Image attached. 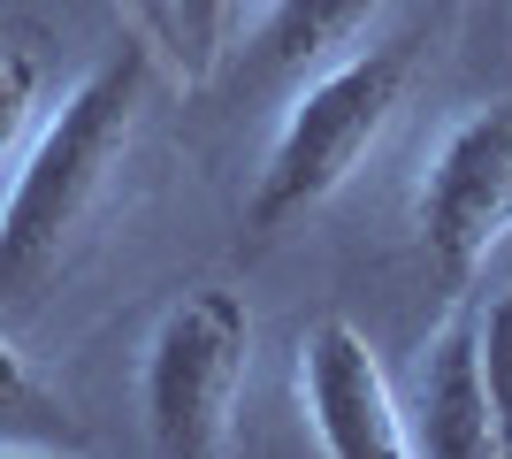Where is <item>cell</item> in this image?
<instances>
[{
  "instance_id": "cell-1",
  "label": "cell",
  "mask_w": 512,
  "mask_h": 459,
  "mask_svg": "<svg viewBox=\"0 0 512 459\" xmlns=\"http://www.w3.org/2000/svg\"><path fill=\"white\" fill-rule=\"evenodd\" d=\"M153 62L146 46H115L100 69H85L69 100L31 138L16 184L0 199V306H31L92 238L107 199L123 184L138 108H146Z\"/></svg>"
},
{
  "instance_id": "cell-2",
  "label": "cell",
  "mask_w": 512,
  "mask_h": 459,
  "mask_svg": "<svg viewBox=\"0 0 512 459\" xmlns=\"http://www.w3.org/2000/svg\"><path fill=\"white\" fill-rule=\"evenodd\" d=\"M421 46H428V23H413L398 39L360 46V54L329 62L321 77H306V92L283 108V131L253 176V199H245V230L253 238H276V230L306 222L367 169V153L383 146L390 115L406 108Z\"/></svg>"
},
{
  "instance_id": "cell-3",
  "label": "cell",
  "mask_w": 512,
  "mask_h": 459,
  "mask_svg": "<svg viewBox=\"0 0 512 459\" xmlns=\"http://www.w3.org/2000/svg\"><path fill=\"white\" fill-rule=\"evenodd\" d=\"M253 368V314L222 284L184 291L161 314L138 368V414H146L153 452L169 459H214L230 452V414Z\"/></svg>"
},
{
  "instance_id": "cell-4",
  "label": "cell",
  "mask_w": 512,
  "mask_h": 459,
  "mask_svg": "<svg viewBox=\"0 0 512 459\" xmlns=\"http://www.w3.org/2000/svg\"><path fill=\"white\" fill-rule=\"evenodd\" d=\"M512 238V100L459 115L421 176V253L444 291H467Z\"/></svg>"
},
{
  "instance_id": "cell-5",
  "label": "cell",
  "mask_w": 512,
  "mask_h": 459,
  "mask_svg": "<svg viewBox=\"0 0 512 459\" xmlns=\"http://www.w3.org/2000/svg\"><path fill=\"white\" fill-rule=\"evenodd\" d=\"M299 398L329 459H406L413 421L390 398V375L352 322H314L299 345Z\"/></svg>"
},
{
  "instance_id": "cell-6",
  "label": "cell",
  "mask_w": 512,
  "mask_h": 459,
  "mask_svg": "<svg viewBox=\"0 0 512 459\" xmlns=\"http://www.w3.org/2000/svg\"><path fill=\"white\" fill-rule=\"evenodd\" d=\"M413 452L436 459H490L497 421H490V383H482V337L474 322H451L421 368V421H413Z\"/></svg>"
},
{
  "instance_id": "cell-7",
  "label": "cell",
  "mask_w": 512,
  "mask_h": 459,
  "mask_svg": "<svg viewBox=\"0 0 512 459\" xmlns=\"http://www.w3.org/2000/svg\"><path fill=\"white\" fill-rule=\"evenodd\" d=\"M375 8L383 0H268L253 39H245V54H237V85L260 92V85H283V77L321 69L337 46L360 39Z\"/></svg>"
},
{
  "instance_id": "cell-8",
  "label": "cell",
  "mask_w": 512,
  "mask_h": 459,
  "mask_svg": "<svg viewBox=\"0 0 512 459\" xmlns=\"http://www.w3.org/2000/svg\"><path fill=\"white\" fill-rule=\"evenodd\" d=\"M0 444H77V429L39 391V375L23 368V352L8 337H0Z\"/></svg>"
},
{
  "instance_id": "cell-9",
  "label": "cell",
  "mask_w": 512,
  "mask_h": 459,
  "mask_svg": "<svg viewBox=\"0 0 512 459\" xmlns=\"http://www.w3.org/2000/svg\"><path fill=\"white\" fill-rule=\"evenodd\" d=\"M482 337V383H490V421H497V452L512 459V291H497L490 314L474 322Z\"/></svg>"
},
{
  "instance_id": "cell-10",
  "label": "cell",
  "mask_w": 512,
  "mask_h": 459,
  "mask_svg": "<svg viewBox=\"0 0 512 459\" xmlns=\"http://www.w3.org/2000/svg\"><path fill=\"white\" fill-rule=\"evenodd\" d=\"M31 108H39V54L8 46L0 54V169H8V153L31 131Z\"/></svg>"
},
{
  "instance_id": "cell-11",
  "label": "cell",
  "mask_w": 512,
  "mask_h": 459,
  "mask_svg": "<svg viewBox=\"0 0 512 459\" xmlns=\"http://www.w3.org/2000/svg\"><path fill=\"white\" fill-rule=\"evenodd\" d=\"M245 0H169V16H176V39L192 46V62L214 69L222 62V46H230V23Z\"/></svg>"
}]
</instances>
